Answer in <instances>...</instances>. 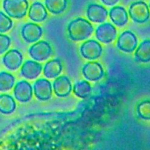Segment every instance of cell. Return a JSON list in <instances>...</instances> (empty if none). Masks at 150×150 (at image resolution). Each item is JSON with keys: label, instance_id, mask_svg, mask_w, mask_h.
<instances>
[{"label": "cell", "instance_id": "obj_1", "mask_svg": "<svg viewBox=\"0 0 150 150\" xmlns=\"http://www.w3.org/2000/svg\"><path fill=\"white\" fill-rule=\"evenodd\" d=\"M67 31L70 39L78 42L89 38L93 32L94 28L90 22L79 18L69 23Z\"/></svg>", "mask_w": 150, "mask_h": 150}, {"label": "cell", "instance_id": "obj_2", "mask_svg": "<svg viewBox=\"0 0 150 150\" xmlns=\"http://www.w3.org/2000/svg\"><path fill=\"white\" fill-rule=\"evenodd\" d=\"M3 8L8 16L20 19L26 16L29 2L27 0H4Z\"/></svg>", "mask_w": 150, "mask_h": 150}, {"label": "cell", "instance_id": "obj_3", "mask_svg": "<svg viewBox=\"0 0 150 150\" xmlns=\"http://www.w3.org/2000/svg\"><path fill=\"white\" fill-rule=\"evenodd\" d=\"M129 15L136 23H145L149 20L150 16L149 7L144 1H136L130 6Z\"/></svg>", "mask_w": 150, "mask_h": 150}, {"label": "cell", "instance_id": "obj_4", "mask_svg": "<svg viewBox=\"0 0 150 150\" xmlns=\"http://www.w3.org/2000/svg\"><path fill=\"white\" fill-rule=\"evenodd\" d=\"M29 54L32 59L38 62L48 59L52 54V48L46 41H39L29 48Z\"/></svg>", "mask_w": 150, "mask_h": 150}, {"label": "cell", "instance_id": "obj_5", "mask_svg": "<svg viewBox=\"0 0 150 150\" xmlns=\"http://www.w3.org/2000/svg\"><path fill=\"white\" fill-rule=\"evenodd\" d=\"M117 48L125 53H131L136 50L138 40L136 35L130 31L122 32L117 40Z\"/></svg>", "mask_w": 150, "mask_h": 150}, {"label": "cell", "instance_id": "obj_6", "mask_svg": "<svg viewBox=\"0 0 150 150\" xmlns=\"http://www.w3.org/2000/svg\"><path fill=\"white\" fill-rule=\"evenodd\" d=\"M103 48L100 44L94 40H89L81 45V54L83 58L89 60L97 59L102 54Z\"/></svg>", "mask_w": 150, "mask_h": 150}, {"label": "cell", "instance_id": "obj_7", "mask_svg": "<svg viewBox=\"0 0 150 150\" xmlns=\"http://www.w3.org/2000/svg\"><path fill=\"white\" fill-rule=\"evenodd\" d=\"M82 73L85 79L91 81H98L104 76V70L100 63L97 62H87L82 69Z\"/></svg>", "mask_w": 150, "mask_h": 150}, {"label": "cell", "instance_id": "obj_8", "mask_svg": "<svg viewBox=\"0 0 150 150\" xmlns=\"http://www.w3.org/2000/svg\"><path fill=\"white\" fill-rule=\"evenodd\" d=\"M117 31L115 26L110 23H104L96 29V38L100 42L108 44L117 38Z\"/></svg>", "mask_w": 150, "mask_h": 150}, {"label": "cell", "instance_id": "obj_9", "mask_svg": "<svg viewBox=\"0 0 150 150\" xmlns=\"http://www.w3.org/2000/svg\"><path fill=\"white\" fill-rule=\"evenodd\" d=\"M42 35V29L39 25L28 23L23 25L21 29V36L28 43L37 42Z\"/></svg>", "mask_w": 150, "mask_h": 150}, {"label": "cell", "instance_id": "obj_10", "mask_svg": "<svg viewBox=\"0 0 150 150\" xmlns=\"http://www.w3.org/2000/svg\"><path fill=\"white\" fill-rule=\"evenodd\" d=\"M34 93L40 100L45 101L52 96V86L47 79H38L34 83Z\"/></svg>", "mask_w": 150, "mask_h": 150}, {"label": "cell", "instance_id": "obj_11", "mask_svg": "<svg viewBox=\"0 0 150 150\" xmlns=\"http://www.w3.org/2000/svg\"><path fill=\"white\" fill-rule=\"evenodd\" d=\"M14 95L21 103H27L32 98L33 90L30 83L26 81H21L14 88Z\"/></svg>", "mask_w": 150, "mask_h": 150}, {"label": "cell", "instance_id": "obj_12", "mask_svg": "<svg viewBox=\"0 0 150 150\" xmlns=\"http://www.w3.org/2000/svg\"><path fill=\"white\" fill-rule=\"evenodd\" d=\"M86 16L90 21L103 23L106 20L108 11L103 6L98 4H90L87 7Z\"/></svg>", "mask_w": 150, "mask_h": 150}, {"label": "cell", "instance_id": "obj_13", "mask_svg": "<svg viewBox=\"0 0 150 150\" xmlns=\"http://www.w3.org/2000/svg\"><path fill=\"white\" fill-rule=\"evenodd\" d=\"M55 95L59 98H65L70 95L72 91V83L69 78L62 76L55 79L53 83Z\"/></svg>", "mask_w": 150, "mask_h": 150}, {"label": "cell", "instance_id": "obj_14", "mask_svg": "<svg viewBox=\"0 0 150 150\" xmlns=\"http://www.w3.org/2000/svg\"><path fill=\"white\" fill-rule=\"evenodd\" d=\"M2 62L10 70H16L21 67L23 62V55L18 50H10L3 57Z\"/></svg>", "mask_w": 150, "mask_h": 150}, {"label": "cell", "instance_id": "obj_15", "mask_svg": "<svg viewBox=\"0 0 150 150\" xmlns=\"http://www.w3.org/2000/svg\"><path fill=\"white\" fill-rule=\"evenodd\" d=\"M42 70V65L40 63L32 60H28L25 62L22 65L21 73L25 79L32 80L38 77L39 75H40Z\"/></svg>", "mask_w": 150, "mask_h": 150}, {"label": "cell", "instance_id": "obj_16", "mask_svg": "<svg viewBox=\"0 0 150 150\" xmlns=\"http://www.w3.org/2000/svg\"><path fill=\"white\" fill-rule=\"evenodd\" d=\"M110 18L117 26H123L128 22V15L125 9L121 6H116L110 10Z\"/></svg>", "mask_w": 150, "mask_h": 150}, {"label": "cell", "instance_id": "obj_17", "mask_svg": "<svg viewBox=\"0 0 150 150\" xmlns=\"http://www.w3.org/2000/svg\"><path fill=\"white\" fill-rule=\"evenodd\" d=\"M48 16L46 8L40 2H34L29 10V17L35 22H42Z\"/></svg>", "mask_w": 150, "mask_h": 150}, {"label": "cell", "instance_id": "obj_18", "mask_svg": "<svg viewBox=\"0 0 150 150\" xmlns=\"http://www.w3.org/2000/svg\"><path fill=\"white\" fill-rule=\"evenodd\" d=\"M62 71V65L59 59H52L45 64L43 69L44 76L48 79H54Z\"/></svg>", "mask_w": 150, "mask_h": 150}, {"label": "cell", "instance_id": "obj_19", "mask_svg": "<svg viewBox=\"0 0 150 150\" xmlns=\"http://www.w3.org/2000/svg\"><path fill=\"white\" fill-rule=\"evenodd\" d=\"M135 59L138 62H150V40L143 41L135 53Z\"/></svg>", "mask_w": 150, "mask_h": 150}, {"label": "cell", "instance_id": "obj_20", "mask_svg": "<svg viewBox=\"0 0 150 150\" xmlns=\"http://www.w3.org/2000/svg\"><path fill=\"white\" fill-rule=\"evenodd\" d=\"M16 103L10 95H0V113L3 114H10L16 110Z\"/></svg>", "mask_w": 150, "mask_h": 150}, {"label": "cell", "instance_id": "obj_21", "mask_svg": "<svg viewBox=\"0 0 150 150\" xmlns=\"http://www.w3.org/2000/svg\"><path fill=\"white\" fill-rule=\"evenodd\" d=\"M45 7L52 14L58 15L67 8V0H45Z\"/></svg>", "mask_w": 150, "mask_h": 150}, {"label": "cell", "instance_id": "obj_22", "mask_svg": "<svg viewBox=\"0 0 150 150\" xmlns=\"http://www.w3.org/2000/svg\"><path fill=\"white\" fill-rule=\"evenodd\" d=\"M92 87L86 81H80L75 83L73 86V92L78 98L86 99L90 95Z\"/></svg>", "mask_w": 150, "mask_h": 150}, {"label": "cell", "instance_id": "obj_23", "mask_svg": "<svg viewBox=\"0 0 150 150\" xmlns=\"http://www.w3.org/2000/svg\"><path fill=\"white\" fill-rule=\"evenodd\" d=\"M15 78L10 73L7 72L0 73V92H6L13 87Z\"/></svg>", "mask_w": 150, "mask_h": 150}, {"label": "cell", "instance_id": "obj_24", "mask_svg": "<svg viewBox=\"0 0 150 150\" xmlns=\"http://www.w3.org/2000/svg\"><path fill=\"white\" fill-rule=\"evenodd\" d=\"M138 115L145 120H150V100H145L137 107Z\"/></svg>", "mask_w": 150, "mask_h": 150}, {"label": "cell", "instance_id": "obj_25", "mask_svg": "<svg viewBox=\"0 0 150 150\" xmlns=\"http://www.w3.org/2000/svg\"><path fill=\"white\" fill-rule=\"evenodd\" d=\"M13 27V21L6 16L3 12L0 11V32L4 33L8 32Z\"/></svg>", "mask_w": 150, "mask_h": 150}, {"label": "cell", "instance_id": "obj_26", "mask_svg": "<svg viewBox=\"0 0 150 150\" xmlns=\"http://www.w3.org/2000/svg\"><path fill=\"white\" fill-rule=\"evenodd\" d=\"M11 40L7 35L0 34V54H4L10 47Z\"/></svg>", "mask_w": 150, "mask_h": 150}, {"label": "cell", "instance_id": "obj_27", "mask_svg": "<svg viewBox=\"0 0 150 150\" xmlns=\"http://www.w3.org/2000/svg\"><path fill=\"white\" fill-rule=\"evenodd\" d=\"M119 1H120V0H101V1L107 6L115 5L116 4L118 3Z\"/></svg>", "mask_w": 150, "mask_h": 150}, {"label": "cell", "instance_id": "obj_28", "mask_svg": "<svg viewBox=\"0 0 150 150\" xmlns=\"http://www.w3.org/2000/svg\"><path fill=\"white\" fill-rule=\"evenodd\" d=\"M149 7H150V3H149Z\"/></svg>", "mask_w": 150, "mask_h": 150}]
</instances>
